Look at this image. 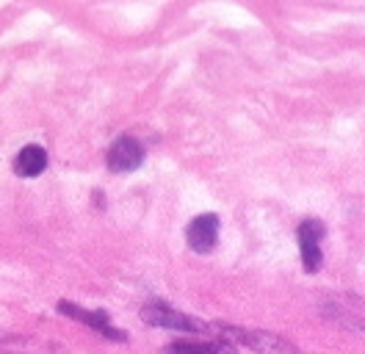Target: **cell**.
Returning <instances> with one entry per match:
<instances>
[{"mask_svg": "<svg viewBox=\"0 0 365 354\" xmlns=\"http://www.w3.org/2000/svg\"><path fill=\"white\" fill-rule=\"evenodd\" d=\"M210 330L222 332L219 340L241 343L247 349H255L257 354H302L291 340H285L282 335H274V332L244 330V327H227V324H213Z\"/></svg>", "mask_w": 365, "mask_h": 354, "instance_id": "obj_1", "label": "cell"}, {"mask_svg": "<svg viewBox=\"0 0 365 354\" xmlns=\"http://www.w3.org/2000/svg\"><path fill=\"white\" fill-rule=\"evenodd\" d=\"M141 321L150 327L160 330H178V332H210V324H202L197 318H191L188 313L169 308L166 302H147L141 308Z\"/></svg>", "mask_w": 365, "mask_h": 354, "instance_id": "obj_2", "label": "cell"}, {"mask_svg": "<svg viewBox=\"0 0 365 354\" xmlns=\"http://www.w3.org/2000/svg\"><path fill=\"white\" fill-rule=\"evenodd\" d=\"M327 236V227L324 221L319 219H304L299 224L297 230V238H299V252H302V261H304V268L313 274L319 271L321 266V238Z\"/></svg>", "mask_w": 365, "mask_h": 354, "instance_id": "obj_3", "label": "cell"}, {"mask_svg": "<svg viewBox=\"0 0 365 354\" xmlns=\"http://www.w3.org/2000/svg\"><path fill=\"white\" fill-rule=\"evenodd\" d=\"M219 216L216 213H200L194 216L188 230H185V241L197 255H207L213 252V246L219 243Z\"/></svg>", "mask_w": 365, "mask_h": 354, "instance_id": "obj_4", "label": "cell"}, {"mask_svg": "<svg viewBox=\"0 0 365 354\" xmlns=\"http://www.w3.org/2000/svg\"><path fill=\"white\" fill-rule=\"evenodd\" d=\"M58 310H61L67 318H75V321L86 324V327H91V330H97L103 338H108V340H128V335H125V332L111 327V321H108V313H106V310H83V308H78L75 302H67V299H61V302H58Z\"/></svg>", "mask_w": 365, "mask_h": 354, "instance_id": "obj_5", "label": "cell"}, {"mask_svg": "<svg viewBox=\"0 0 365 354\" xmlns=\"http://www.w3.org/2000/svg\"><path fill=\"white\" fill-rule=\"evenodd\" d=\"M144 163V147L133 136H119L108 150V169L111 172H133Z\"/></svg>", "mask_w": 365, "mask_h": 354, "instance_id": "obj_6", "label": "cell"}, {"mask_svg": "<svg viewBox=\"0 0 365 354\" xmlns=\"http://www.w3.org/2000/svg\"><path fill=\"white\" fill-rule=\"evenodd\" d=\"M47 169V150L39 144H28L14 158V172L20 177H39Z\"/></svg>", "mask_w": 365, "mask_h": 354, "instance_id": "obj_7", "label": "cell"}, {"mask_svg": "<svg viewBox=\"0 0 365 354\" xmlns=\"http://www.w3.org/2000/svg\"><path fill=\"white\" fill-rule=\"evenodd\" d=\"M166 354H235L227 340H175L166 346Z\"/></svg>", "mask_w": 365, "mask_h": 354, "instance_id": "obj_8", "label": "cell"}]
</instances>
